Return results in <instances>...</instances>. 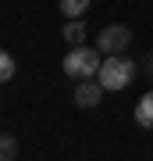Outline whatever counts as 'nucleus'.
<instances>
[{"instance_id":"obj_7","label":"nucleus","mask_w":153,"mask_h":161,"mask_svg":"<svg viewBox=\"0 0 153 161\" xmlns=\"http://www.w3.org/2000/svg\"><path fill=\"white\" fill-rule=\"evenodd\" d=\"M0 161H18V140L11 136V132L0 136Z\"/></svg>"},{"instance_id":"obj_1","label":"nucleus","mask_w":153,"mask_h":161,"mask_svg":"<svg viewBox=\"0 0 153 161\" xmlns=\"http://www.w3.org/2000/svg\"><path fill=\"white\" fill-rule=\"evenodd\" d=\"M100 64H103V54L96 50V47H71L68 54H64V75L75 82L82 79H96L100 75Z\"/></svg>"},{"instance_id":"obj_2","label":"nucleus","mask_w":153,"mask_h":161,"mask_svg":"<svg viewBox=\"0 0 153 161\" xmlns=\"http://www.w3.org/2000/svg\"><path fill=\"white\" fill-rule=\"evenodd\" d=\"M96 79L103 82L107 93H118V90H128L132 79H135V61L125 58V54H114V58H103L100 64V75Z\"/></svg>"},{"instance_id":"obj_6","label":"nucleus","mask_w":153,"mask_h":161,"mask_svg":"<svg viewBox=\"0 0 153 161\" xmlns=\"http://www.w3.org/2000/svg\"><path fill=\"white\" fill-rule=\"evenodd\" d=\"M135 122L142 129H153V93H142V100L135 104Z\"/></svg>"},{"instance_id":"obj_8","label":"nucleus","mask_w":153,"mask_h":161,"mask_svg":"<svg viewBox=\"0 0 153 161\" xmlns=\"http://www.w3.org/2000/svg\"><path fill=\"white\" fill-rule=\"evenodd\" d=\"M61 11H64V18H82L89 11V0H61Z\"/></svg>"},{"instance_id":"obj_9","label":"nucleus","mask_w":153,"mask_h":161,"mask_svg":"<svg viewBox=\"0 0 153 161\" xmlns=\"http://www.w3.org/2000/svg\"><path fill=\"white\" fill-rule=\"evenodd\" d=\"M0 79H4V82H11L14 79V58H11V54H0Z\"/></svg>"},{"instance_id":"obj_4","label":"nucleus","mask_w":153,"mask_h":161,"mask_svg":"<svg viewBox=\"0 0 153 161\" xmlns=\"http://www.w3.org/2000/svg\"><path fill=\"white\" fill-rule=\"evenodd\" d=\"M103 82L100 79H82L79 86H75V108H96L103 100Z\"/></svg>"},{"instance_id":"obj_5","label":"nucleus","mask_w":153,"mask_h":161,"mask_svg":"<svg viewBox=\"0 0 153 161\" xmlns=\"http://www.w3.org/2000/svg\"><path fill=\"white\" fill-rule=\"evenodd\" d=\"M64 43H68V47H82L85 43V22H82V18H68V25H64Z\"/></svg>"},{"instance_id":"obj_3","label":"nucleus","mask_w":153,"mask_h":161,"mask_svg":"<svg viewBox=\"0 0 153 161\" xmlns=\"http://www.w3.org/2000/svg\"><path fill=\"white\" fill-rule=\"evenodd\" d=\"M132 47V29L128 25H103L100 36H96V50L103 54V58H114V54H125Z\"/></svg>"}]
</instances>
